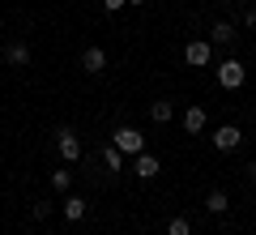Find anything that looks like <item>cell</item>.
<instances>
[{
	"label": "cell",
	"mask_w": 256,
	"mask_h": 235,
	"mask_svg": "<svg viewBox=\"0 0 256 235\" xmlns=\"http://www.w3.org/2000/svg\"><path fill=\"white\" fill-rule=\"evenodd\" d=\"M244 82H248L244 60H222V64H218V86H222V90H239Z\"/></svg>",
	"instance_id": "obj_1"
},
{
	"label": "cell",
	"mask_w": 256,
	"mask_h": 235,
	"mask_svg": "<svg viewBox=\"0 0 256 235\" xmlns=\"http://www.w3.org/2000/svg\"><path fill=\"white\" fill-rule=\"evenodd\" d=\"M111 145H116L120 154H141V150H146V137H141L137 128H128V124H124V128H116Z\"/></svg>",
	"instance_id": "obj_2"
},
{
	"label": "cell",
	"mask_w": 256,
	"mask_h": 235,
	"mask_svg": "<svg viewBox=\"0 0 256 235\" xmlns=\"http://www.w3.org/2000/svg\"><path fill=\"white\" fill-rule=\"evenodd\" d=\"M56 145H60L64 163H77V158H82V137H77L73 128H56Z\"/></svg>",
	"instance_id": "obj_3"
},
{
	"label": "cell",
	"mask_w": 256,
	"mask_h": 235,
	"mask_svg": "<svg viewBox=\"0 0 256 235\" xmlns=\"http://www.w3.org/2000/svg\"><path fill=\"white\" fill-rule=\"evenodd\" d=\"M184 60H188L192 69H205V64L214 60V47L205 43V39H196V43H188V47H184Z\"/></svg>",
	"instance_id": "obj_4"
},
{
	"label": "cell",
	"mask_w": 256,
	"mask_h": 235,
	"mask_svg": "<svg viewBox=\"0 0 256 235\" xmlns=\"http://www.w3.org/2000/svg\"><path fill=\"white\" fill-rule=\"evenodd\" d=\"M239 141H244V133H239L235 124H222V128H214V150H222V154H226V150H235Z\"/></svg>",
	"instance_id": "obj_5"
},
{
	"label": "cell",
	"mask_w": 256,
	"mask_h": 235,
	"mask_svg": "<svg viewBox=\"0 0 256 235\" xmlns=\"http://www.w3.org/2000/svg\"><path fill=\"white\" fill-rule=\"evenodd\" d=\"M82 69L86 73H102L107 69V52H102V47H86L82 52Z\"/></svg>",
	"instance_id": "obj_6"
},
{
	"label": "cell",
	"mask_w": 256,
	"mask_h": 235,
	"mask_svg": "<svg viewBox=\"0 0 256 235\" xmlns=\"http://www.w3.org/2000/svg\"><path fill=\"white\" fill-rule=\"evenodd\" d=\"M158 171H162V163H158L154 154H146V150H141V154H137V175H141V180H154Z\"/></svg>",
	"instance_id": "obj_7"
},
{
	"label": "cell",
	"mask_w": 256,
	"mask_h": 235,
	"mask_svg": "<svg viewBox=\"0 0 256 235\" xmlns=\"http://www.w3.org/2000/svg\"><path fill=\"white\" fill-rule=\"evenodd\" d=\"M86 209H90V205H86L82 197H64V205H60V214L68 218V222H82V218H86Z\"/></svg>",
	"instance_id": "obj_8"
},
{
	"label": "cell",
	"mask_w": 256,
	"mask_h": 235,
	"mask_svg": "<svg viewBox=\"0 0 256 235\" xmlns=\"http://www.w3.org/2000/svg\"><path fill=\"white\" fill-rule=\"evenodd\" d=\"M0 60H4V64H18V69H22V64H30V47H26V43H9Z\"/></svg>",
	"instance_id": "obj_9"
},
{
	"label": "cell",
	"mask_w": 256,
	"mask_h": 235,
	"mask_svg": "<svg viewBox=\"0 0 256 235\" xmlns=\"http://www.w3.org/2000/svg\"><path fill=\"white\" fill-rule=\"evenodd\" d=\"M171 116H175V103H171V99H158V103H150V120H154V124H166Z\"/></svg>",
	"instance_id": "obj_10"
},
{
	"label": "cell",
	"mask_w": 256,
	"mask_h": 235,
	"mask_svg": "<svg viewBox=\"0 0 256 235\" xmlns=\"http://www.w3.org/2000/svg\"><path fill=\"white\" fill-rule=\"evenodd\" d=\"M205 128V107H188L184 111V133H201Z\"/></svg>",
	"instance_id": "obj_11"
},
{
	"label": "cell",
	"mask_w": 256,
	"mask_h": 235,
	"mask_svg": "<svg viewBox=\"0 0 256 235\" xmlns=\"http://www.w3.org/2000/svg\"><path fill=\"white\" fill-rule=\"evenodd\" d=\"M205 209H210V214H226V209H230V197H226V192H210Z\"/></svg>",
	"instance_id": "obj_12"
},
{
	"label": "cell",
	"mask_w": 256,
	"mask_h": 235,
	"mask_svg": "<svg viewBox=\"0 0 256 235\" xmlns=\"http://www.w3.org/2000/svg\"><path fill=\"white\" fill-rule=\"evenodd\" d=\"M210 39H214V43H230V39H235V26H230V22H218Z\"/></svg>",
	"instance_id": "obj_13"
},
{
	"label": "cell",
	"mask_w": 256,
	"mask_h": 235,
	"mask_svg": "<svg viewBox=\"0 0 256 235\" xmlns=\"http://www.w3.org/2000/svg\"><path fill=\"white\" fill-rule=\"evenodd\" d=\"M166 235H192V222H188V218H171V222H166Z\"/></svg>",
	"instance_id": "obj_14"
},
{
	"label": "cell",
	"mask_w": 256,
	"mask_h": 235,
	"mask_svg": "<svg viewBox=\"0 0 256 235\" xmlns=\"http://www.w3.org/2000/svg\"><path fill=\"white\" fill-rule=\"evenodd\" d=\"M102 163H107L111 171H120V167H124V154H120L116 145H107V150H102Z\"/></svg>",
	"instance_id": "obj_15"
},
{
	"label": "cell",
	"mask_w": 256,
	"mask_h": 235,
	"mask_svg": "<svg viewBox=\"0 0 256 235\" xmlns=\"http://www.w3.org/2000/svg\"><path fill=\"white\" fill-rule=\"evenodd\" d=\"M68 184H73V175H68V171H52V188L68 192Z\"/></svg>",
	"instance_id": "obj_16"
},
{
	"label": "cell",
	"mask_w": 256,
	"mask_h": 235,
	"mask_svg": "<svg viewBox=\"0 0 256 235\" xmlns=\"http://www.w3.org/2000/svg\"><path fill=\"white\" fill-rule=\"evenodd\" d=\"M47 214H52V205H47V201H38V205L30 209V218H47Z\"/></svg>",
	"instance_id": "obj_17"
},
{
	"label": "cell",
	"mask_w": 256,
	"mask_h": 235,
	"mask_svg": "<svg viewBox=\"0 0 256 235\" xmlns=\"http://www.w3.org/2000/svg\"><path fill=\"white\" fill-rule=\"evenodd\" d=\"M124 5H128V0H102V9H107V13H120Z\"/></svg>",
	"instance_id": "obj_18"
},
{
	"label": "cell",
	"mask_w": 256,
	"mask_h": 235,
	"mask_svg": "<svg viewBox=\"0 0 256 235\" xmlns=\"http://www.w3.org/2000/svg\"><path fill=\"white\" fill-rule=\"evenodd\" d=\"M128 5H146V0H128Z\"/></svg>",
	"instance_id": "obj_19"
}]
</instances>
